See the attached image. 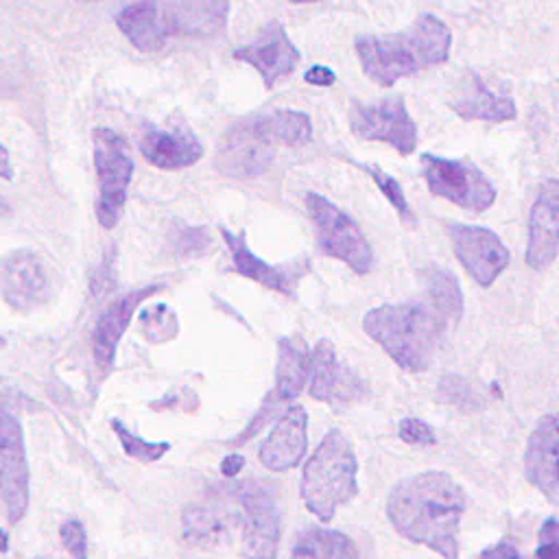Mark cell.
Here are the masks:
<instances>
[{
	"instance_id": "obj_1",
	"label": "cell",
	"mask_w": 559,
	"mask_h": 559,
	"mask_svg": "<svg viewBox=\"0 0 559 559\" xmlns=\"http://www.w3.org/2000/svg\"><path fill=\"white\" fill-rule=\"evenodd\" d=\"M463 487L441 469L400 478L386 496V518L397 535L443 559H459V531L465 511Z\"/></svg>"
},
{
	"instance_id": "obj_2",
	"label": "cell",
	"mask_w": 559,
	"mask_h": 559,
	"mask_svg": "<svg viewBox=\"0 0 559 559\" xmlns=\"http://www.w3.org/2000/svg\"><path fill=\"white\" fill-rule=\"evenodd\" d=\"M354 48L362 72L380 87H393L404 76L445 63L452 31L437 15L421 13L404 31L358 35Z\"/></svg>"
},
{
	"instance_id": "obj_3",
	"label": "cell",
	"mask_w": 559,
	"mask_h": 559,
	"mask_svg": "<svg viewBox=\"0 0 559 559\" xmlns=\"http://www.w3.org/2000/svg\"><path fill=\"white\" fill-rule=\"evenodd\" d=\"M362 330L400 369L413 373L430 367L435 349L445 334L443 323L426 299L376 306L365 312Z\"/></svg>"
},
{
	"instance_id": "obj_4",
	"label": "cell",
	"mask_w": 559,
	"mask_h": 559,
	"mask_svg": "<svg viewBox=\"0 0 559 559\" xmlns=\"http://www.w3.org/2000/svg\"><path fill=\"white\" fill-rule=\"evenodd\" d=\"M301 502L321 522H330L338 507L358 493V461L343 430L325 432L314 454L304 465Z\"/></svg>"
},
{
	"instance_id": "obj_5",
	"label": "cell",
	"mask_w": 559,
	"mask_h": 559,
	"mask_svg": "<svg viewBox=\"0 0 559 559\" xmlns=\"http://www.w3.org/2000/svg\"><path fill=\"white\" fill-rule=\"evenodd\" d=\"M94 168H96V218L100 227L114 229L122 216L133 175V157L124 135L114 129L96 127Z\"/></svg>"
},
{
	"instance_id": "obj_6",
	"label": "cell",
	"mask_w": 559,
	"mask_h": 559,
	"mask_svg": "<svg viewBox=\"0 0 559 559\" xmlns=\"http://www.w3.org/2000/svg\"><path fill=\"white\" fill-rule=\"evenodd\" d=\"M282 146L273 116L258 114L234 122L221 138L216 151V168L227 177H255L262 175L273 155Z\"/></svg>"
},
{
	"instance_id": "obj_7",
	"label": "cell",
	"mask_w": 559,
	"mask_h": 559,
	"mask_svg": "<svg viewBox=\"0 0 559 559\" xmlns=\"http://www.w3.org/2000/svg\"><path fill=\"white\" fill-rule=\"evenodd\" d=\"M306 212L314 225L319 249L347 264L354 273L367 275L373 266V251L358 223L317 192L306 194Z\"/></svg>"
},
{
	"instance_id": "obj_8",
	"label": "cell",
	"mask_w": 559,
	"mask_h": 559,
	"mask_svg": "<svg viewBox=\"0 0 559 559\" xmlns=\"http://www.w3.org/2000/svg\"><path fill=\"white\" fill-rule=\"evenodd\" d=\"M421 173L428 190L461 210L480 214L496 201L493 183L469 159H450L432 153H421Z\"/></svg>"
},
{
	"instance_id": "obj_9",
	"label": "cell",
	"mask_w": 559,
	"mask_h": 559,
	"mask_svg": "<svg viewBox=\"0 0 559 559\" xmlns=\"http://www.w3.org/2000/svg\"><path fill=\"white\" fill-rule=\"evenodd\" d=\"M349 129L358 140L386 142L400 155H411L417 146V124L402 96L378 98L371 103L354 100L349 107Z\"/></svg>"
},
{
	"instance_id": "obj_10",
	"label": "cell",
	"mask_w": 559,
	"mask_h": 559,
	"mask_svg": "<svg viewBox=\"0 0 559 559\" xmlns=\"http://www.w3.org/2000/svg\"><path fill=\"white\" fill-rule=\"evenodd\" d=\"M245 524L242 550L247 559H275L280 544V511L273 489L258 480H245L234 487Z\"/></svg>"
},
{
	"instance_id": "obj_11",
	"label": "cell",
	"mask_w": 559,
	"mask_h": 559,
	"mask_svg": "<svg viewBox=\"0 0 559 559\" xmlns=\"http://www.w3.org/2000/svg\"><path fill=\"white\" fill-rule=\"evenodd\" d=\"M448 236L456 260L478 286H491L509 266V251L496 231L480 225L448 223Z\"/></svg>"
},
{
	"instance_id": "obj_12",
	"label": "cell",
	"mask_w": 559,
	"mask_h": 559,
	"mask_svg": "<svg viewBox=\"0 0 559 559\" xmlns=\"http://www.w3.org/2000/svg\"><path fill=\"white\" fill-rule=\"evenodd\" d=\"M50 273L33 249H13L0 258V297L17 312H31L50 297Z\"/></svg>"
},
{
	"instance_id": "obj_13",
	"label": "cell",
	"mask_w": 559,
	"mask_h": 559,
	"mask_svg": "<svg viewBox=\"0 0 559 559\" xmlns=\"http://www.w3.org/2000/svg\"><path fill=\"white\" fill-rule=\"evenodd\" d=\"M28 461L24 432L13 413H0V493L9 522H20L28 509Z\"/></svg>"
},
{
	"instance_id": "obj_14",
	"label": "cell",
	"mask_w": 559,
	"mask_h": 559,
	"mask_svg": "<svg viewBox=\"0 0 559 559\" xmlns=\"http://www.w3.org/2000/svg\"><path fill=\"white\" fill-rule=\"evenodd\" d=\"M308 393L325 404H352L367 393V386L360 376L338 358L334 343L321 338L310 347Z\"/></svg>"
},
{
	"instance_id": "obj_15",
	"label": "cell",
	"mask_w": 559,
	"mask_h": 559,
	"mask_svg": "<svg viewBox=\"0 0 559 559\" xmlns=\"http://www.w3.org/2000/svg\"><path fill=\"white\" fill-rule=\"evenodd\" d=\"M559 255V179H544L528 214L526 264L548 269Z\"/></svg>"
},
{
	"instance_id": "obj_16",
	"label": "cell",
	"mask_w": 559,
	"mask_h": 559,
	"mask_svg": "<svg viewBox=\"0 0 559 559\" xmlns=\"http://www.w3.org/2000/svg\"><path fill=\"white\" fill-rule=\"evenodd\" d=\"M234 59L249 63L262 76L264 87L271 90L293 74L299 63V50L280 22H269L251 44L234 50Z\"/></svg>"
},
{
	"instance_id": "obj_17",
	"label": "cell",
	"mask_w": 559,
	"mask_h": 559,
	"mask_svg": "<svg viewBox=\"0 0 559 559\" xmlns=\"http://www.w3.org/2000/svg\"><path fill=\"white\" fill-rule=\"evenodd\" d=\"M221 236L227 242L229 251H231V269L253 280L288 299H295L297 293V284L299 280L310 271L306 260H293L286 264H269L264 260H260L249 247H247V238L242 231L234 234L227 227H221Z\"/></svg>"
},
{
	"instance_id": "obj_18",
	"label": "cell",
	"mask_w": 559,
	"mask_h": 559,
	"mask_svg": "<svg viewBox=\"0 0 559 559\" xmlns=\"http://www.w3.org/2000/svg\"><path fill=\"white\" fill-rule=\"evenodd\" d=\"M524 476L550 502H559V413L539 417L524 448Z\"/></svg>"
},
{
	"instance_id": "obj_19",
	"label": "cell",
	"mask_w": 559,
	"mask_h": 559,
	"mask_svg": "<svg viewBox=\"0 0 559 559\" xmlns=\"http://www.w3.org/2000/svg\"><path fill=\"white\" fill-rule=\"evenodd\" d=\"M308 413L301 404H290L273 424L260 445V463L271 472L293 469L308 450Z\"/></svg>"
},
{
	"instance_id": "obj_20",
	"label": "cell",
	"mask_w": 559,
	"mask_h": 559,
	"mask_svg": "<svg viewBox=\"0 0 559 559\" xmlns=\"http://www.w3.org/2000/svg\"><path fill=\"white\" fill-rule=\"evenodd\" d=\"M159 290V286L148 284L142 288H135L122 297H116L98 317L96 325H94V334H92V349H94V358L96 365L103 371H109L116 358V349L118 343L127 330V325L131 323V317L135 312V308L151 295H155Z\"/></svg>"
},
{
	"instance_id": "obj_21",
	"label": "cell",
	"mask_w": 559,
	"mask_h": 559,
	"mask_svg": "<svg viewBox=\"0 0 559 559\" xmlns=\"http://www.w3.org/2000/svg\"><path fill=\"white\" fill-rule=\"evenodd\" d=\"M452 111L463 120L509 122L518 116L515 100L502 92L491 90L478 74L469 72L456 87L450 100Z\"/></svg>"
},
{
	"instance_id": "obj_22",
	"label": "cell",
	"mask_w": 559,
	"mask_h": 559,
	"mask_svg": "<svg viewBox=\"0 0 559 559\" xmlns=\"http://www.w3.org/2000/svg\"><path fill=\"white\" fill-rule=\"evenodd\" d=\"M229 0H168L166 31L183 37H214L227 26Z\"/></svg>"
},
{
	"instance_id": "obj_23",
	"label": "cell",
	"mask_w": 559,
	"mask_h": 559,
	"mask_svg": "<svg viewBox=\"0 0 559 559\" xmlns=\"http://www.w3.org/2000/svg\"><path fill=\"white\" fill-rule=\"evenodd\" d=\"M118 31L142 52H157L166 44V22L159 17L157 0H118Z\"/></svg>"
},
{
	"instance_id": "obj_24",
	"label": "cell",
	"mask_w": 559,
	"mask_h": 559,
	"mask_svg": "<svg viewBox=\"0 0 559 559\" xmlns=\"http://www.w3.org/2000/svg\"><path fill=\"white\" fill-rule=\"evenodd\" d=\"M140 151L148 164L162 170H179L203 157L201 142L183 131H148L140 142Z\"/></svg>"
},
{
	"instance_id": "obj_25",
	"label": "cell",
	"mask_w": 559,
	"mask_h": 559,
	"mask_svg": "<svg viewBox=\"0 0 559 559\" xmlns=\"http://www.w3.org/2000/svg\"><path fill=\"white\" fill-rule=\"evenodd\" d=\"M310 347L301 336H282L277 341V367H275V397L280 402H293L308 384Z\"/></svg>"
},
{
	"instance_id": "obj_26",
	"label": "cell",
	"mask_w": 559,
	"mask_h": 559,
	"mask_svg": "<svg viewBox=\"0 0 559 559\" xmlns=\"http://www.w3.org/2000/svg\"><path fill=\"white\" fill-rule=\"evenodd\" d=\"M426 301L443 323L445 332L459 325L463 317V293L448 269H430L426 273Z\"/></svg>"
},
{
	"instance_id": "obj_27",
	"label": "cell",
	"mask_w": 559,
	"mask_h": 559,
	"mask_svg": "<svg viewBox=\"0 0 559 559\" xmlns=\"http://www.w3.org/2000/svg\"><path fill=\"white\" fill-rule=\"evenodd\" d=\"M293 559H358V548L345 533L314 526L297 537Z\"/></svg>"
},
{
	"instance_id": "obj_28",
	"label": "cell",
	"mask_w": 559,
	"mask_h": 559,
	"mask_svg": "<svg viewBox=\"0 0 559 559\" xmlns=\"http://www.w3.org/2000/svg\"><path fill=\"white\" fill-rule=\"evenodd\" d=\"M183 537L194 546H212L227 535L225 518L210 507H188L181 520Z\"/></svg>"
},
{
	"instance_id": "obj_29",
	"label": "cell",
	"mask_w": 559,
	"mask_h": 559,
	"mask_svg": "<svg viewBox=\"0 0 559 559\" xmlns=\"http://www.w3.org/2000/svg\"><path fill=\"white\" fill-rule=\"evenodd\" d=\"M358 166L373 179V183L378 186V190L389 199V203H391L393 210L397 212L400 221L406 223V225H415V214H413V210H411V205H408V201H406V194H404L402 186L397 183V179H395L393 175L384 173V170H382L380 166H376V164H358Z\"/></svg>"
},
{
	"instance_id": "obj_30",
	"label": "cell",
	"mask_w": 559,
	"mask_h": 559,
	"mask_svg": "<svg viewBox=\"0 0 559 559\" xmlns=\"http://www.w3.org/2000/svg\"><path fill=\"white\" fill-rule=\"evenodd\" d=\"M111 428L122 445V450L127 452V456L135 459V461H142V463H151V461H157L162 459L168 450H170V443L168 441H146L138 435H133L124 424H120L118 419L111 421Z\"/></svg>"
},
{
	"instance_id": "obj_31",
	"label": "cell",
	"mask_w": 559,
	"mask_h": 559,
	"mask_svg": "<svg viewBox=\"0 0 559 559\" xmlns=\"http://www.w3.org/2000/svg\"><path fill=\"white\" fill-rule=\"evenodd\" d=\"M59 537L72 559H87V535L79 520H66L59 528Z\"/></svg>"
},
{
	"instance_id": "obj_32",
	"label": "cell",
	"mask_w": 559,
	"mask_h": 559,
	"mask_svg": "<svg viewBox=\"0 0 559 559\" xmlns=\"http://www.w3.org/2000/svg\"><path fill=\"white\" fill-rule=\"evenodd\" d=\"M535 559H559V520L548 518L537 531Z\"/></svg>"
},
{
	"instance_id": "obj_33",
	"label": "cell",
	"mask_w": 559,
	"mask_h": 559,
	"mask_svg": "<svg viewBox=\"0 0 559 559\" xmlns=\"http://www.w3.org/2000/svg\"><path fill=\"white\" fill-rule=\"evenodd\" d=\"M397 435L402 441H406L411 445H432L437 441L432 428L424 419H417V417H404L400 421Z\"/></svg>"
},
{
	"instance_id": "obj_34",
	"label": "cell",
	"mask_w": 559,
	"mask_h": 559,
	"mask_svg": "<svg viewBox=\"0 0 559 559\" xmlns=\"http://www.w3.org/2000/svg\"><path fill=\"white\" fill-rule=\"evenodd\" d=\"M480 559H528V557L518 548L515 542L502 539V542H498V544L485 548L483 555H480Z\"/></svg>"
},
{
	"instance_id": "obj_35",
	"label": "cell",
	"mask_w": 559,
	"mask_h": 559,
	"mask_svg": "<svg viewBox=\"0 0 559 559\" xmlns=\"http://www.w3.org/2000/svg\"><path fill=\"white\" fill-rule=\"evenodd\" d=\"M304 81L310 85H317V87H330L336 83V74L328 66H312L306 70Z\"/></svg>"
},
{
	"instance_id": "obj_36",
	"label": "cell",
	"mask_w": 559,
	"mask_h": 559,
	"mask_svg": "<svg viewBox=\"0 0 559 559\" xmlns=\"http://www.w3.org/2000/svg\"><path fill=\"white\" fill-rule=\"evenodd\" d=\"M17 400H20V393L4 378H0V413H4V411L11 413L13 406L20 404Z\"/></svg>"
},
{
	"instance_id": "obj_37",
	"label": "cell",
	"mask_w": 559,
	"mask_h": 559,
	"mask_svg": "<svg viewBox=\"0 0 559 559\" xmlns=\"http://www.w3.org/2000/svg\"><path fill=\"white\" fill-rule=\"evenodd\" d=\"M242 467H245V456H242V454H227V456L221 461V472H223L225 476H236Z\"/></svg>"
},
{
	"instance_id": "obj_38",
	"label": "cell",
	"mask_w": 559,
	"mask_h": 559,
	"mask_svg": "<svg viewBox=\"0 0 559 559\" xmlns=\"http://www.w3.org/2000/svg\"><path fill=\"white\" fill-rule=\"evenodd\" d=\"M13 177V168H11V159L7 148L0 144V179H11Z\"/></svg>"
},
{
	"instance_id": "obj_39",
	"label": "cell",
	"mask_w": 559,
	"mask_h": 559,
	"mask_svg": "<svg viewBox=\"0 0 559 559\" xmlns=\"http://www.w3.org/2000/svg\"><path fill=\"white\" fill-rule=\"evenodd\" d=\"M9 548V544H7V535H4V531H0V552H4Z\"/></svg>"
},
{
	"instance_id": "obj_40",
	"label": "cell",
	"mask_w": 559,
	"mask_h": 559,
	"mask_svg": "<svg viewBox=\"0 0 559 559\" xmlns=\"http://www.w3.org/2000/svg\"><path fill=\"white\" fill-rule=\"evenodd\" d=\"M290 2H295V4H308V2H319V0H290Z\"/></svg>"
},
{
	"instance_id": "obj_41",
	"label": "cell",
	"mask_w": 559,
	"mask_h": 559,
	"mask_svg": "<svg viewBox=\"0 0 559 559\" xmlns=\"http://www.w3.org/2000/svg\"><path fill=\"white\" fill-rule=\"evenodd\" d=\"M2 210H4V203H2V199H0V212H2Z\"/></svg>"
},
{
	"instance_id": "obj_42",
	"label": "cell",
	"mask_w": 559,
	"mask_h": 559,
	"mask_svg": "<svg viewBox=\"0 0 559 559\" xmlns=\"http://www.w3.org/2000/svg\"><path fill=\"white\" fill-rule=\"evenodd\" d=\"M0 347H4V338L2 336H0Z\"/></svg>"
},
{
	"instance_id": "obj_43",
	"label": "cell",
	"mask_w": 559,
	"mask_h": 559,
	"mask_svg": "<svg viewBox=\"0 0 559 559\" xmlns=\"http://www.w3.org/2000/svg\"><path fill=\"white\" fill-rule=\"evenodd\" d=\"M81 2H94V0H81Z\"/></svg>"
}]
</instances>
